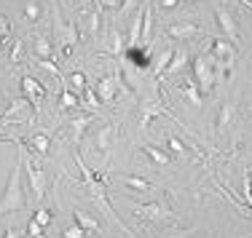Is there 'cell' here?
<instances>
[{
	"mask_svg": "<svg viewBox=\"0 0 252 238\" xmlns=\"http://www.w3.org/2000/svg\"><path fill=\"white\" fill-rule=\"evenodd\" d=\"M145 156L151 158L156 166H166V163H169V160H172V156H169V153L158 150V147H153V145H148V147H145Z\"/></svg>",
	"mask_w": 252,
	"mask_h": 238,
	"instance_id": "cell-15",
	"label": "cell"
},
{
	"mask_svg": "<svg viewBox=\"0 0 252 238\" xmlns=\"http://www.w3.org/2000/svg\"><path fill=\"white\" fill-rule=\"evenodd\" d=\"M3 102H5V99H3V94H0V112H3Z\"/></svg>",
	"mask_w": 252,
	"mask_h": 238,
	"instance_id": "cell-38",
	"label": "cell"
},
{
	"mask_svg": "<svg viewBox=\"0 0 252 238\" xmlns=\"http://www.w3.org/2000/svg\"><path fill=\"white\" fill-rule=\"evenodd\" d=\"M166 145H169V150L175 153V156H185V153H188V150H185V145L177 139V136H169V139H166Z\"/></svg>",
	"mask_w": 252,
	"mask_h": 238,
	"instance_id": "cell-27",
	"label": "cell"
},
{
	"mask_svg": "<svg viewBox=\"0 0 252 238\" xmlns=\"http://www.w3.org/2000/svg\"><path fill=\"white\" fill-rule=\"evenodd\" d=\"M121 3H124V0H99V5H102V8H107V11L121 8Z\"/></svg>",
	"mask_w": 252,
	"mask_h": 238,
	"instance_id": "cell-35",
	"label": "cell"
},
{
	"mask_svg": "<svg viewBox=\"0 0 252 238\" xmlns=\"http://www.w3.org/2000/svg\"><path fill=\"white\" fill-rule=\"evenodd\" d=\"M57 40L62 49H70V46L78 43V27L70 25V22H59L57 25Z\"/></svg>",
	"mask_w": 252,
	"mask_h": 238,
	"instance_id": "cell-8",
	"label": "cell"
},
{
	"mask_svg": "<svg viewBox=\"0 0 252 238\" xmlns=\"http://www.w3.org/2000/svg\"><path fill=\"white\" fill-rule=\"evenodd\" d=\"M35 53L40 56V62H43V59H51V40L46 38V35H38V40H35Z\"/></svg>",
	"mask_w": 252,
	"mask_h": 238,
	"instance_id": "cell-19",
	"label": "cell"
},
{
	"mask_svg": "<svg viewBox=\"0 0 252 238\" xmlns=\"http://www.w3.org/2000/svg\"><path fill=\"white\" fill-rule=\"evenodd\" d=\"M156 115H164V110H161L156 102H151V105H145V112H142V121H140V129H148L151 126V121Z\"/></svg>",
	"mask_w": 252,
	"mask_h": 238,
	"instance_id": "cell-16",
	"label": "cell"
},
{
	"mask_svg": "<svg viewBox=\"0 0 252 238\" xmlns=\"http://www.w3.org/2000/svg\"><path fill=\"white\" fill-rule=\"evenodd\" d=\"M172 53H175V49L169 46V49H164V51H161L158 56H156L153 62H151V73L156 75V78L166 73V67H169V62H172Z\"/></svg>",
	"mask_w": 252,
	"mask_h": 238,
	"instance_id": "cell-11",
	"label": "cell"
},
{
	"mask_svg": "<svg viewBox=\"0 0 252 238\" xmlns=\"http://www.w3.org/2000/svg\"><path fill=\"white\" fill-rule=\"evenodd\" d=\"M183 3H196V0H183Z\"/></svg>",
	"mask_w": 252,
	"mask_h": 238,
	"instance_id": "cell-39",
	"label": "cell"
},
{
	"mask_svg": "<svg viewBox=\"0 0 252 238\" xmlns=\"http://www.w3.org/2000/svg\"><path fill=\"white\" fill-rule=\"evenodd\" d=\"M137 214L140 217H148V219H169L172 212L161 204H145V206H137Z\"/></svg>",
	"mask_w": 252,
	"mask_h": 238,
	"instance_id": "cell-9",
	"label": "cell"
},
{
	"mask_svg": "<svg viewBox=\"0 0 252 238\" xmlns=\"http://www.w3.org/2000/svg\"><path fill=\"white\" fill-rule=\"evenodd\" d=\"M89 123H92V118H78V121H73V129H75V134H81L83 129L89 126Z\"/></svg>",
	"mask_w": 252,
	"mask_h": 238,
	"instance_id": "cell-34",
	"label": "cell"
},
{
	"mask_svg": "<svg viewBox=\"0 0 252 238\" xmlns=\"http://www.w3.org/2000/svg\"><path fill=\"white\" fill-rule=\"evenodd\" d=\"M62 107H78V97L70 91V88H64V91H62Z\"/></svg>",
	"mask_w": 252,
	"mask_h": 238,
	"instance_id": "cell-31",
	"label": "cell"
},
{
	"mask_svg": "<svg viewBox=\"0 0 252 238\" xmlns=\"http://www.w3.org/2000/svg\"><path fill=\"white\" fill-rule=\"evenodd\" d=\"M185 64H188V53H185L183 49H175V53H172V62H169V67H166L164 75H177V73H183Z\"/></svg>",
	"mask_w": 252,
	"mask_h": 238,
	"instance_id": "cell-13",
	"label": "cell"
},
{
	"mask_svg": "<svg viewBox=\"0 0 252 238\" xmlns=\"http://www.w3.org/2000/svg\"><path fill=\"white\" fill-rule=\"evenodd\" d=\"M70 86H73L75 91H83V88H86V75H83V73H73V75H70Z\"/></svg>",
	"mask_w": 252,
	"mask_h": 238,
	"instance_id": "cell-29",
	"label": "cell"
},
{
	"mask_svg": "<svg viewBox=\"0 0 252 238\" xmlns=\"http://www.w3.org/2000/svg\"><path fill=\"white\" fill-rule=\"evenodd\" d=\"M118 88H124V86H121V78H118V75H105V78L97 83V97H99V102L110 105L113 99H116ZM124 91H126V88H124Z\"/></svg>",
	"mask_w": 252,
	"mask_h": 238,
	"instance_id": "cell-5",
	"label": "cell"
},
{
	"mask_svg": "<svg viewBox=\"0 0 252 238\" xmlns=\"http://www.w3.org/2000/svg\"><path fill=\"white\" fill-rule=\"evenodd\" d=\"M49 147H51V136L49 134H35L32 136V150L35 153H40V156H46V153H49Z\"/></svg>",
	"mask_w": 252,
	"mask_h": 238,
	"instance_id": "cell-18",
	"label": "cell"
},
{
	"mask_svg": "<svg viewBox=\"0 0 252 238\" xmlns=\"http://www.w3.org/2000/svg\"><path fill=\"white\" fill-rule=\"evenodd\" d=\"M212 59H215V62H220V64H228V67H231L233 59H236V46H233L228 38L212 40Z\"/></svg>",
	"mask_w": 252,
	"mask_h": 238,
	"instance_id": "cell-4",
	"label": "cell"
},
{
	"mask_svg": "<svg viewBox=\"0 0 252 238\" xmlns=\"http://www.w3.org/2000/svg\"><path fill=\"white\" fill-rule=\"evenodd\" d=\"M86 236H89V233H86V230H83L78 222L73 225V228H64V230H62V238H86Z\"/></svg>",
	"mask_w": 252,
	"mask_h": 238,
	"instance_id": "cell-25",
	"label": "cell"
},
{
	"mask_svg": "<svg viewBox=\"0 0 252 238\" xmlns=\"http://www.w3.org/2000/svg\"><path fill=\"white\" fill-rule=\"evenodd\" d=\"M73 214H75V222L81 225V228L86 230V233H99V230H102L99 219H94L92 214H86V212H81V209H75Z\"/></svg>",
	"mask_w": 252,
	"mask_h": 238,
	"instance_id": "cell-12",
	"label": "cell"
},
{
	"mask_svg": "<svg viewBox=\"0 0 252 238\" xmlns=\"http://www.w3.org/2000/svg\"><path fill=\"white\" fill-rule=\"evenodd\" d=\"M218 22H220V29L225 32V38L236 46L239 43V25H236V19H233V14L228 8H218Z\"/></svg>",
	"mask_w": 252,
	"mask_h": 238,
	"instance_id": "cell-6",
	"label": "cell"
},
{
	"mask_svg": "<svg viewBox=\"0 0 252 238\" xmlns=\"http://www.w3.org/2000/svg\"><path fill=\"white\" fill-rule=\"evenodd\" d=\"M3 238H19V233H16V228H5V236Z\"/></svg>",
	"mask_w": 252,
	"mask_h": 238,
	"instance_id": "cell-37",
	"label": "cell"
},
{
	"mask_svg": "<svg viewBox=\"0 0 252 238\" xmlns=\"http://www.w3.org/2000/svg\"><path fill=\"white\" fill-rule=\"evenodd\" d=\"M124 49H126L124 35L118 32V29H110V53H116V56L121 59V56H124Z\"/></svg>",
	"mask_w": 252,
	"mask_h": 238,
	"instance_id": "cell-17",
	"label": "cell"
},
{
	"mask_svg": "<svg viewBox=\"0 0 252 238\" xmlns=\"http://www.w3.org/2000/svg\"><path fill=\"white\" fill-rule=\"evenodd\" d=\"M166 32H169L172 40H188L190 35H196V25L193 22H175Z\"/></svg>",
	"mask_w": 252,
	"mask_h": 238,
	"instance_id": "cell-10",
	"label": "cell"
},
{
	"mask_svg": "<svg viewBox=\"0 0 252 238\" xmlns=\"http://www.w3.org/2000/svg\"><path fill=\"white\" fill-rule=\"evenodd\" d=\"M244 198H247V204L252 206V180H250V174H244Z\"/></svg>",
	"mask_w": 252,
	"mask_h": 238,
	"instance_id": "cell-33",
	"label": "cell"
},
{
	"mask_svg": "<svg viewBox=\"0 0 252 238\" xmlns=\"http://www.w3.org/2000/svg\"><path fill=\"white\" fill-rule=\"evenodd\" d=\"M25 209V185H22V163H16L8 174L5 190L0 193V214Z\"/></svg>",
	"mask_w": 252,
	"mask_h": 238,
	"instance_id": "cell-1",
	"label": "cell"
},
{
	"mask_svg": "<svg viewBox=\"0 0 252 238\" xmlns=\"http://www.w3.org/2000/svg\"><path fill=\"white\" fill-rule=\"evenodd\" d=\"M110 139H113V126H102L99 134H97V147L99 150H107V147H110Z\"/></svg>",
	"mask_w": 252,
	"mask_h": 238,
	"instance_id": "cell-21",
	"label": "cell"
},
{
	"mask_svg": "<svg viewBox=\"0 0 252 238\" xmlns=\"http://www.w3.org/2000/svg\"><path fill=\"white\" fill-rule=\"evenodd\" d=\"M8 35H11V22L5 19L3 14H0V43H3V40L8 38Z\"/></svg>",
	"mask_w": 252,
	"mask_h": 238,
	"instance_id": "cell-32",
	"label": "cell"
},
{
	"mask_svg": "<svg viewBox=\"0 0 252 238\" xmlns=\"http://www.w3.org/2000/svg\"><path fill=\"white\" fill-rule=\"evenodd\" d=\"M231 121H233V105L225 102L223 107H220V112H218V123H215V126H218V132L223 134L225 129L231 126Z\"/></svg>",
	"mask_w": 252,
	"mask_h": 238,
	"instance_id": "cell-14",
	"label": "cell"
},
{
	"mask_svg": "<svg viewBox=\"0 0 252 238\" xmlns=\"http://www.w3.org/2000/svg\"><path fill=\"white\" fill-rule=\"evenodd\" d=\"M124 185H126V187L140 190V193H148V190L153 187L151 182H148V180H142V177H126V180H124Z\"/></svg>",
	"mask_w": 252,
	"mask_h": 238,
	"instance_id": "cell-20",
	"label": "cell"
},
{
	"mask_svg": "<svg viewBox=\"0 0 252 238\" xmlns=\"http://www.w3.org/2000/svg\"><path fill=\"white\" fill-rule=\"evenodd\" d=\"M177 3H180V0H161V8H166V11H169V8H175Z\"/></svg>",
	"mask_w": 252,
	"mask_h": 238,
	"instance_id": "cell-36",
	"label": "cell"
},
{
	"mask_svg": "<svg viewBox=\"0 0 252 238\" xmlns=\"http://www.w3.org/2000/svg\"><path fill=\"white\" fill-rule=\"evenodd\" d=\"M35 222H38V225H43V228H49V222H51V212L49 209H46V206H40V209L38 212H35Z\"/></svg>",
	"mask_w": 252,
	"mask_h": 238,
	"instance_id": "cell-26",
	"label": "cell"
},
{
	"mask_svg": "<svg viewBox=\"0 0 252 238\" xmlns=\"http://www.w3.org/2000/svg\"><path fill=\"white\" fill-rule=\"evenodd\" d=\"M22 88H25V97L30 99V105H40V99L46 97L43 83H38L32 75H25V78H22Z\"/></svg>",
	"mask_w": 252,
	"mask_h": 238,
	"instance_id": "cell-7",
	"label": "cell"
},
{
	"mask_svg": "<svg viewBox=\"0 0 252 238\" xmlns=\"http://www.w3.org/2000/svg\"><path fill=\"white\" fill-rule=\"evenodd\" d=\"M43 233H46L43 225H38L35 219H30V225H27V236H30V238H43Z\"/></svg>",
	"mask_w": 252,
	"mask_h": 238,
	"instance_id": "cell-28",
	"label": "cell"
},
{
	"mask_svg": "<svg viewBox=\"0 0 252 238\" xmlns=\"http://www.w3.org/2000/svg\"><path fill=\"white\" fill-rule=\"evenodd\" d=\"M183 94L193 102V107H201V88L199 86H183Z\"/></svg>",
	"mask_w": 252,
	"mask_h": 238,
	"instance_id": "cell-23",
	"label": "cell"
},
{
	"mask_svg": "<svg viewBox=\"0 0 252 238\" xmlns=\"http://www.w3.org/2000/svg\"><path fill=\"white\" fill-rule=\"evenodd\" d=\"M22 169H25V174H27V180H30V187H32V195H35V201H43V195H46V171L40 169L38 163H32V158L25 156V160H22Z\"/></svg>",
	"mask_w": 252,
	"mask_h": 238,
	"instance_id": "cell-2",
	"label": "cell"
},
{
	"mask_svg": "<svg viewBox=\"0 0 252 238\" xmlns=\"http://www.w3.org/2000/svg\"><path fill=\"white\" fill-rule=\"evenodd\" d=\"M0 49H3V43H0Z\"/></svg>",
	"mask_w": 252,
	"mask_h": 238,
	"instance_id": "cell-40",
	"label": "cell"
},
{
	"mask_svg": "<svg viewBox=\"0 0 252 238\" xmlns=\"http://www.w3.org/2000/svg\"><path fill=\"white\" fill-rule=\"evenodd\" d=\"M140 5H142V0H124L121 8H118V14H121V16H131Z\"/></svg>",
	"mask_w": 252,
	"mask_h": 238,
	"instance_id": "cell-24",
	"label": "cell"
},
{
	"mask_svg": "<svg viewBox=\"0 0 252 238\" xmlns=\"http://www.w3.org/2000/svg\"><path fill=\"white\" fill-rule=\"evenodd\" d=\"M40 14H43V11H40V5L35 3V0H27V3H25V16H27V22H38Z\"/></svg>",
	"mask_w": 252,
	"mask_h": 238,
	"instance_id": "cell-22",
	"label": "cell"
},
{
	"mask_svg": "<svg viewBox=\"0 0 252 238\" xmlns=\"http://www.w3.org/2000/svg\"><path fill=\"white\" fill-rule=\"evenodd\" d=\"M86 22H89V32L97 35L99 32V11H92V14L86 16Z\"/></svg>",
	"mask_w": 252,
	"mask_h": 238,
	"instance_id": "cell-30",
	"label": "cell"
},
{
	"mask_svg": "<svg viewBox=\"0 0 252 238\" xmlns=\"http://www.w3.org/2000/svg\"><path fill=\"white\" fill-rule=\"evenodd\" d=\"M193 75H196V83H199L201 91H212L215 86V59L209 56H196L193 59Z\"/></svg>",
	"mask_w": 252,
	"mask_h": 238,
	"instance_id": "cell-3",
	"label": "cell"
}]
</instances>
